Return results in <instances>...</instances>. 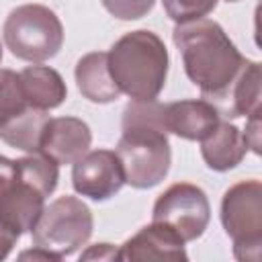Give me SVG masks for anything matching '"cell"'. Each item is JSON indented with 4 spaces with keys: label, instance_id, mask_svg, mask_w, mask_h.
<instances>
[{
    "label": "cell",
    "instance_id": "6da1fadb",
    "mask_svg": "<svg viewBox=\"0 0 262 262\" xmlns=\"http://www.w3.org/2000/svg\"><path fill=\"white\" fill-rule=\"evenodd\" d=\"M123 135L117 158L125 184L145 190L158 186L170 170L172 151L164 129V104L154 100H131L123 111Z\"/></svg>",
    "mask_w": 262,
    "mask_h": 262
},
{
    "label": "cell",
    "instance_id": "7a4b0ae2",
    "mask_svg": "<svg viewBox=\"0 0 262 262\" xmlns=\"http://www.w3.org/2000/svg\"><path fill=\"white\" fill-rule=\"evenodd\" d=\"M172 39L182 55L188 80L199 86L203 98L209 102H215L227 90L246 63V57L223 27L211 18L176 25Z\"/></svg>",
    "mask_w": 262,
    "mask_h": 262
},
{
    "label": "cell",
    "instance_id": "3957f363",
    "mask_svg": "<svg viewBox=\"0 0 262 262\" xmlns=\"http://www.w3.org/2000/svg\"><path fill=\"white\" fill-rule=\"evenodd\" d=\"M106 61L121 94L131 100H154L166 86L170 57L164 41L154 31L125 33L106 51Z\"/></svg>",
    "mask_w": 262,
    "mask_h": 262
},
{
    "label": "cell",
    "instance_id": "277c9868",
    "mask_svg": "<svg viewBox=\"0 0 262 262\" xmlns=\"http://www.w3.org/2000/svg\"><path fill=\"white\" fill-rule=\"evenodd\" d=\"M2 37L14 57L29 63H43L59 53L63 25L49 6L20 4L6 16Z\"/></svg>",
    "mask_w": 262,
    "mask_h": 262
},
{
    "label": "cell",
    "instance_id": "5b68a950",
    "mask_svg": "<svg viewBox=\"0 0 262 262\" xmlns=\"http://www.w3.org/2000/svg\"><path fill=\"white\" fill-rule=\"evenodd\" d=\"M92 229L94 217L90 207L78 196L63 194L43 207L31 235L35 246L53 252L57 258H66L86 246Z\"/></svg>",
    "mask_w": 262,
    "mask_h": 262
},
{
    "label": "cell",
    "instance_id": "8992f818",
    "mask_svg": "<svg viewBox=\"0 0 262 262\" xmlns=\"http://www.w3.org/2000/svg\"><path fill=\"white\" fill-rule=\"evenodd\" d=\"M221 225L233 242L239 262H258L262 250V184L242 180L229 186L221 199Z\"/></svg>",
    "mask_w": 262,
    "mask_h": 262
},
{
    "label": "cell",
    "instance_id": "52a82bcc",
    "mask_svg": "<svg viewBox=\"0 0 262 262\" xmlns=\"http://www.w3.org/2000/svg\"><path fill=\"white\" fill-rule=\"evenodd\" d=\"M211 219V205L205 190L190 182L168 186L154 203L151 221L172 229L184 244L201 237Z\"/></svg>",
    "mask_w": 262,
    "mask_h": 262
},
{
    "label": "cell",
    "instance_id": "ba28073f",
    "mask_svg": "<svg viewBox=\"0 0 262 262\" xmlns=\"http://www.w3.org/2000/svg\"><path fill=\"white\" fill-rule=\"evenodd\" d=\"M47 194L27 180L16 164L0 156V219L18 235L33 229L37 223Z\"/></svg>",
    "mask_w": 262,
    "mask_h": 262
},
{
    "label": "cell",
    "instance_id": "9c48e42d",
    "mask_svg": "<svg viewBox=\"0 0 262 262\" xmlns=\"http://www.w3.org/2000/svg\"><path fill=\"white\" fill-rule=\"evenodd\" d=\"M125 184L123 168L115 151L88 149L72 164V186L78 194L96 203L108 201Z\"/></svg>",
    "mask_w": 262,
    "mask_h": 262
},
{
    "label": "cell",
    "instance_id": "30bf717a",
    "mask_svg": "<svg viewBox=\"0 0 262 262\" xmlns=\"http://www.w3.org/2000/svg\"><path fill=\"white\" fill-rule=\"evenodd\" d=\"M92 143V131L86 121L78 117H49L39 143V154L51 158L55 164H74Z\"/></svg>",
    "mask_w": 262,
    "mask_h": 262
},
{
    "label": "cell",
    "instance_id": "8fae6325",
    "mask_svg": "<svg viewBox=\"0 0 262 262\" xmlns=\"http://www.w3.org/2000/svg\"><path fill=\"white\" fill-rule=\"evenodd\" d=\"M221 121L219 111L205 98H184L164 104V129L188 141H203Z\"/></svg>",
    "mask_w": 262,
    "mask_h": 262
},
{
    "label": "cell",
    "instance_id": "7c38bea8",
    "mask_svg": "<svg viewBox=\"0 0 262 262\" xmlns=\"http://www.w3.org/2000/svg\"><path fill=\"white\" fill-rule=\"evenodd\" d=\"M119 260H188L184 242L166 225L149 223L119 246Z\"/></svg>",
    "mask_w": 262,
    "mask_h": 262
},
{
    "label": "cell",
    "instance_id": "4fadbf2b",
    "mask_svg": "<svg viewBox=\"0 0 262 262\" xmlns=\"http://www.w3.org/2000/svg\"><path fill=\"white\" fill-rule=\"evenodd\" d=\"M211 104L219 111L221 117L229 119H248L260 113V63L246 59L227 90Z\"/></svg>",
    "mask_w": 262,
    "mask_h": 262
},
{
    "label": "cell",
    "instance_id": "5bb4252c",
    "mask_svg": "<svg viewBox=\"0 0 262 262\" xmlns=\"http://www.w3.org/2000/svg\"><path fill=\"white\" fill-rule=\"evenodd\" d=\"M248 151L244 133L229 121H219L217 127L201 141V156L205 164L215 172H227L235 168Z\"/></svg>",
    "mask_w": 262,
    "mask_h": 262
},
{
    "label": "cell",
    "instance_id": "9a60e30c",
    "mask_svg": "<svg viewBox=\"0 0 262 262\" xmlns=\"http://www.w3.org/2000/svg\"><path fill=\"white\" fill-rule=\"evenodd\" d=\"M74 76L80 94L90 102L106 104L115 102L121 96V90L108 72L106 51H92L82 55L76 63Z\"/></svg>",
    "mask_w": 262,
    "mask_h": 262
},
{
    "label": "cell",
    "instance_id": "2e32d148",
    "mask_svg": "<svg viewBox=\"0 0 262 262\" xmlns=\"http://www.w3.org/2000/svg\"><path fill=\"white\" fill-rule=\"evenodd\" d=\"M20 88L25 92L27 102L33 108L39 111H51L63 104L68 96L66 82L61 74L49 66H27L25 70L18 72Z\"/></svg>",
    "mask_w": 262,
    "mask_h": 262
},
{
    "label": "cell",
    "instance_id": "e0dca14e",
    "mask_svg": "<svg viewBox=\"0 0 262 262\" xmlns=\"http://www.w3.org/2000/svg\"><path fill=\"white\" fill-rule=\"evenodd\" d=\"M47 119H49L47 111H39L31 106L23 115L14 117L12 121L0 127V139L10 147L23 149L27 154H39L41 133Z\"/></svg>",
    "mask_w": 262,
    "mask_h": 262
},
{
    "label": "cell",
    "instance_id": "ac0fdd59",
    "mask_svg": "<svg viewBox=\"0 0 262 262\" xmlns=\"http://www.w3.org/2000/svg\"><path fill=\"white\" fill-rule=\"evenodd\" d=\"M31 104L20 88L18 74L12 70H0V127L23 115Z\"/></svg>",
    "mask_w": 262,
    "mask_h": 262
},
{
    "label": "cell",
    "instance_id": "d6986e66",
    "mask_svg": "<svg viewBox=\"0 0 262 262\" xmlns=\"http://www.w3.org/2000/svg\"><path fill=\"white\" fill-rule=\"evenodd\" d=\"M166 14L176 23H192L199 18H207L217 6V0H162Z\"/></svg>",
    "mask_w": 262,
    "mask_h": 262
},
{
    "label": "cell",
    "instance_id": "ffe728a7",
    "mask_svg": "<svg viewBox=\"0 0 262 262\" xmlns=\"http://www.w3.org/2000/svg\"><path fill=\"white\" fill-rule=\"evenodd\" d=\"M156 0H102V6L119 20H137L143 18Z\"/></svg>",
    "mask_w": 262,
    "mask_h": 262
},
{
    "label": "cell",
    "instance_id": "44dd1931",
    "mask_svg": "<svg viewBox=\"0 0 262 262\" xmlns=\"http://www.w3.org/2000/svg\"><path fill=\"white\" fill-rule=\"evenodd\" d=\"M80 260H119V248L113 244H94L80 254Z\"/></svg>",
    "mask_w": 262,
    "mask_h": 262
},
{
    "label": "cell",
    "instance_id": "7402d4cb",
    "mask_svg": "<svg viewBox=\"0 0 262 262\" xmlns=\"http://www.w3.org/2000/svg\"><path fill=\"white\" fill-rule=\"evenodd\" d=\"M244 133V141L248 145V149H252L256 156L260 154V113L248 117V123H246V131Z\"/></svg>",
    "mask_w": 262,
    "mask_h": 262
},
{
    "label": "cell",
    "instance_id": "603a6c76",
    "mask_svg": "<svg viewBox=\"0 0 262 262\" xmlns=\"http://www.w3.org/2000/svg\"><path fill=\"white\" fill-rule=\"evenodd\" d=\"M18 237H20V235H18L14 229H10V227L0 219V260L8 258V254L12 252L14 244L18 242Z\"/></svg>",
    "mask_w": 262,
    "mask_h": 262
},
{
    "label": "cell",
    "instance_id": "cb8c5ba5",
    "mask_svg": "<svg viewBox=\"0 0 262 262\" xmlns=\"http://www.w3.org/2000/svg\"><path fill=\"white\" fill-rule=\"evenodd\" d=\"M18 258H20V260H51V262L61 260V258H57L53 252H47V250H43V248H39V246H35L33 250L20 252V254H18Z\"/></svg>",
    "mask_w": 262,
    "mask_h": 262
},
{
    "label": "cell",
    "instance_id": "d4e9b609",
    "mask_svg": "<svg viewBox=\"0 0 262 262\" xmlns=\"http://www.w3.org/2000/svg\"><path fill=\"white\" fill-rule=\"evenodd\" d=\"M0 61H2V45H0Z\"/></svg>",
    "mask_w": 262,
    "mask_h": 262
},
{
    "label": "cell",
    "instance_id": "484cf974",
    "mask_svg": "<svg viewBox=\"0 0 262 262\" xmlns=\"http://www.w3.org/2000/svg\"><path fill=\"white\" fill-rule=\"evenodd\" d=\"M227 2H237V0H227Z\"/></svg>",
    "mask_w": 262,
    "mask_h": 262
}]
</instances>
